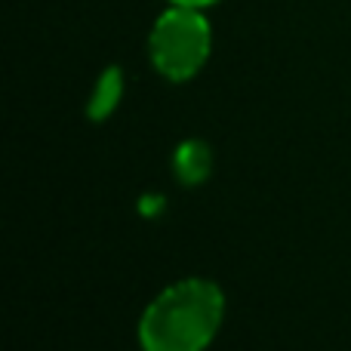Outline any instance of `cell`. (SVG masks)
Wrapping results in <instances>:
<instances>
[{"mask_svg": "<svg viewBox=\"0 0 351 351\" xmlns=\"http://www.w3.org/2000/svg\"><path fill=\"white\" fill-rule=\"evenodd\" d=\"M121 93H123V77L117 68H108V71L99 77L96 90H93V99H90V117L93 121H105V117L114 111V105L121 102Z\"/></svg>", "mask_w": 351, "mask_h": 351, "instance_id": "3", "label": "cell"}, {"mask_svg": "<svg viewBox=\"0 0 351 351\" xmlns=\"http://www.w3.org/2000/svg\"><path fill=\"white\" fill-rule=\"evenodd\" d=\"M225 317V296L213 280H176L139 317L142 351H206Z\"/></svg>", "mask_w": 351, "mask_h": 351, "instance_id": "1", "label": "cell"}, {"mask_svg": "<svg viewBox=\"0 0 351 351\" xmlns=\"http://www.w3.org/2000/svg\"><path fill=\"white\" fill-rule=\"evenodd\" d=\"M173 6H194V10H206V6H213L216 0H170Z\"/></svg>", "mask_w": 351, "mask_h": 351, "instance_id": "5", "label": "cell"}, {"mask_svg": "<svg viewBox=\"0 0 351 351\" xmlns=\"http://www.w3.org/2000/svg\"><path fill=\"white\" fill-rule=\"evenodd\" d=\"M213 49L210 22L194 6H173L154 22L148 34V53L152 62L167 80L182 84L191 80L206 65Z\"/></svg>", "mask_w": 351, "mask_h": 351, "instance_id": "2", "label": "cell"}, {"mask_svg": "<svg viewBox=\"0 0 351 351\" xmlns=\"http://www.w3.org/2000/svg\"><path fill=\"white\" fill-rule=\"evenodd\" d=\"M176 173L188 185H197V182L206 179V173H210V152H206L204 142H185L176 152Z\"/></svg>", "mask_w": 351, "mask_h": 351, "instance_id": "4", "label": "cell"}]
</instances>
